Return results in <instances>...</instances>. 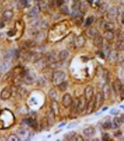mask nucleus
<instances>
[{
  "mask_svg": "<svg viewBox=\"0 0 124 141\" xmlns=\"http://www.w3.org/2000/svg\"><path fill=\"white\" fill-rule=\"evenodd\" d=\"M65 77L66 74L64 71H57L53 73L52 76V81L54 84L59 85L64 81Z\"/></svg>",
  "mask_w": 124,
  "mask_h": 141,
  "instance_id": "nucleus-1",
  "label": "nucleus"
},
{
  "mask_svg": "<svg viewBox=\"0 0 124 141\" xmlns=\"http://www.w3.org/2000/svg\"><path fill=\"white\" fill-rule=\"evenodd\" d=\"M118 15V10L116 7H112L107 12V17L110 20H114L117 17Z\"/></svg>",
  "mask_w": 124,
  "mask_h": 141,
  "instance_id": "nucleus-2",
  "label": "nucleus"
},
{
  "mask_svg": "<svg viewBox=\"0 0 124 141\" xmlns=\"http://www.w3.org/2000/svg\"><path fill=\"white\" fill-rule=\"evenodd\" d=\"M104 97L103 96V94L101 93H98L97 94L96 97H95V103H94V106L95 108L99 109L102 106L103 103H104Z\"/></svg>",
  "mask_w": 124,
  "mask_h": 141,
  "instance_id": "nucleus-3",
  "label": "nucleus"
},
{
  "mask_svg": "<svg viewBox=\"0 0 124 141\" xmlns=\"http://www.w3.org/2000/svg\"><path fill=\"white\" fill-rule=\"evenodd\" d=\"M112 86H113V88L114 89V92L117 94L120 93L121 92L122 90L123 89V86H122V82L118 79H116L115 81L113 82Z\"/></svg>",
  "mask_w": 124,
  "mask_h": 141,
  "instance_id": "nucleus-4",
  "label": "nucleus"
},
{
  "mask_svg": "<svg viewBox=\"0 0 124 141\" xmlns=\"http://www.w3.org/2000/svg\"><path fill=\"white\" fill-rule=\"evenodd\" d=\"M73 100L71 96L69 93L65 94L62 97V104L65 108H68L72 104Z\"/></svg>",
  "mask_w": 124,
  "mask_h": 141,
  "instance_id": "nucleus-5",
  "label": "nucleus"
},
{
  "mask_svg": "<svg viewBox=\"0 0 124 141\" xmlns=\"http://www.w3.org/2000/svg\"><path fill=\"white\" fill-rule=\"evenodd\" d=\"M35 75L33 73H26L24 74V81L27 84H33L35 80Z\"/></svg>",
  "mask_w": 124,
  "mask_h": 141,
  "instance_id": "nucleus-6",
  "label": "nucleus"
},
{
  "mask_svg": "<svg viewBox=\"0 0 124 141\" xmlns=\"http://www.w3.org/2000/svg\"><path fill=\"white\" fill-rule=\"evenodd\" d=\"M12 95V90L10 88L6 87L4 89L1 91L0 96L1 98L3 99V100H7L9 97L11 96Z\"/></svg>",
  "mask_w": 124,
  "mask_h": 141,
  "instance_id": "nucleus-7",
  "label": "nucleus"
},
{
  "mask_svg": "<svg viewBox=\"0 0 124 141\" xmlns=\"http://www.w3.org/2000/svg\"><path fill=\"white\" fill-rule=\"evenodd\" d=\"M93 97V89L90 86H88L85 90V98L86 101H89Z\"/></svg>",
  "mask_w": 124,
  "mask_h": 141,
  "instance_id": "nucleus-8",
  "label": "nucleus"
},
{
  "mask_svg": "<svg viewBox=\"0 0 124 141\" xmlns=\"http://www.w3.org/2000/svg\"><path fill=\"white\" fill-rule=\"evenodd\" d=\"M86 99L85 98V96H82L80 97V99H79L78 103H77V109L80 111H83L84 110L85 107L86 106Z\"/></svg>",
  "mask_w": 124,
  "mask_h": 141,
  "instance_id": "nucleus-9",
  "label": "nucleus"
},
{
  "mask_svg": "<svg viewBox=\"0 0 124 141\" xmlns=\"http://www.w3.org/2000/svg\"><path fill=\"white\" fill-rule=\"evenodd\" d=\"M94 103H95V99H94L93 97L92 99H90L89 101H88V103L87 104L88 113H91L93 111L94 109L95 108Z\"/></svg>",
  "mask_w": 124,
  "mask_h": 141,
  "instance_id": "nucleus-10",
  "label": "nucleus"
},
{
  "mask_svg": "<svg viewBox=\"0 0 124 141\" xmlns=\"http://www.w3.org/2000/svg\"><path fill=\"white\" fill-rule=\"evenodd\" d=\"M86 42V39L83 36L77 37L75 39V44L77 47H83Z\"/></svg>",
  "mask_w": 124,
  "mask_h": 141,
  "instance_id": "nucleus-11",
  "label": "nucleus"
},
{
  "mask_svg": "<svg viewBox=\"0 0 124 141\" xmlns=\"http://www.w3.org/2000/svg\"><path fill=\"white\" fill-rule=\"evenodd\" d=\"M94 44L97 47H101L103 45V38L101 35L97 36L94 38Z\"/></svg>",
  "mask_w": 124,
  "mask_h": 141,
  "instance_id": "nucleus-12",
  "label": "nucleus"
},
{
  "mask_svg": "<svg viewBox=\"0 0 124 141\" xmlns=\"http://www.w3.org/2000/svg\"><path fill=\"white\" fill-rule=\"evenodd\" d=\"M95 133V130L93 127H89V128H85L83 130V134L87 137H91L93 136Z\"/></svg>",
  "mask_w": 124,
  "mask_h": 141,
  "instance_id": "nucleus-13",
  "label": "nucleus"
},
{
  "mask_svg": "<svg viewBox=\"0 0 124 141\" xmlns=\"http://www.w3.org/2000/svg\"><path fill=\"white\" fill-rule=\"evenodd\" d=\"M3 19L6 21L9 20L13 16V12L12 10H6L3 13Z\"/></svg>",
  "mask_w": 124,
  "mask_h": 141,
  "instance_id": "nucleus-14",
  "label": "nucleus"
},
{
  "mask_svg": "<svg viewBox=\"0 0 124 141\" xmlns=\"http://www.w3.org/2000/svg\"><path fill=\"white\" fill-rule=\"evenodd\" d=\"M40 7L38 5L34 6L29 10V15L30 16H35L38 13L40 12Z\"/></svg>",
  "mask_w": 124,
  "mask_h": 141,
  "instance_id": "nucleus-15",
  "label": "nucleus"
},
{
  "mask_svg": "<svg viewBox=\"0 0 124 141\" xmlns=\"http://www.w3.org/2000/svg\"><path fill=\"white\" fill-rule=\"evenodd\" d=\"M25 123H26L29 126L32 127V128H35L37 127V121L32 118H28V119L25 120Z\"/></svg>",
  "mask_w": 124,
  "mask_h": 141,
  "instance_id": "nucleus-16",
  "label": "nucleus"
},
{
  "mask_svg": "<svg viewBox=\"0 0 124 141\" xmlns=\"http://www.w3.org/2000/svg\"><path fill=\"white\" fill-rule=\"evenodd\" d=\"M103 96H104V99H106L109 97L110 94V89L109 86L107 84L104 85L103 88Z\"/></svg>",
  "mask_w": 124,
  "mask_h": 141,
  "instance_id": "nucleus-17",
  "label": "nucleus"
},
{
  "mask_svg": "<svg viewBox=\"0 0 124 141\" xmlns=\"http://www.w3.org/2000/svg\"><path fill=\"white\" fill-rule=\"evenodd\" d=\"M122 121L121 120L120 118H118V117H116L113 119V123L111 124V126L113 125V128H118V127H120L121 126Z\"/></svg>",
  "mask_w": 124,
  "mask_h": 141,
  "instance_id": "nucleus-18",
  "label": "nucleus"
},
{
  "mask_svg": "<svg viewBox=\"0 0 124 141\" xmlns=\"http://www.w3.org/2000/svg\"><path fill=\"white\" fill-rule=\"evenodd\" d=\"M117 53L116 51H112L108 55L109 61L111 62H115L117 60Z\"/></svg>",
  "mask_w": 124,
  "mask_h": 141,
  "instance_id": "nucleus-19",
  "label": "nucleus"
},
{
  "mask_svg": "<svg viewBox=\"0 0 124 141\" xmlns=\"http://www.w3.org/2000/svg\"><path fill=\"white\" fill-rule=\"evenodd\" d=\"M69 55V53L67 50H62L59 54V58L61 61H64Z\"/></svg>",
  "mask_w": 124,
  "mask_h": 141,
  "instance_id": "nucleus-20",
  "label": "nucleus"
},
{
  "mask_svg": "<svg viewBox=\"0 0 124 141\" xmlns=\"http://www.w3.org/2000/svg\"><path fill=\"white\" fill-rule=\"evenodd\" d=\"M10 67V63L9 62H5L0 66V70L2 72H5Z\"/></svg>",
  "mask_w": 124,
  "mask_h": 141,
  "instance_id": "nucleus-21",
  "label": "nucleus"
},
{
  "mask_svg": "<svg viewBox=\"0 0 124 141\" xmlns=\"http://www.w3.org/2000/svg\"><path fill=\"white\" fill-rule=\"evenodd\" d=\"M52 111H53L54 114H58L59 112V106L58 103H57L56 100H53L52 103Z\"/></svg>",
  "mask_w": 124,
  "mask_h": 141,
  "instance_id": "nucleus-22",
  "label": "nucleus"
},
{
  "mask_svg": "<svg viewBox=\"0 0 124 141\" xmlns=\"http://www.w3.org/2000/svg\"><path fill=\"white\" fill-rule=\"evenodd\" d=\"M107 8H108V4L106 3H103L99 7V11L100 13H104L105 12L107 11Z\"/></svg>",
  "mask_w": 124,
  "mask_h": 141,
  "instance_id": "nucleus-23",
  "label": "nucleus"
},
{
  "mask_svg": "<svg viewBox=\"0 0 124 141\" xmlns=\"http://www.w3.org/2000/svg\"><path fill=\"white\" fill-rule=\"evenodd\" d=\"M114 28V25L112 22H106L104 24V28L107 31H112Z\"/></svg>",
  "mask_w": 124,
  "mask_h": 141,
  "instance_id": "nucleus-24",
  "label": "nucleus"
},
{
  "mask_svg": "<svg viewBox=\"0 0 124 141\" xmlns=\"http://www.w3.org/2000/svg\"><path fill=\"white\" fill-rule=\"evenodd\" d=\"M88 33H89V35L90 36V37H93V38H94L95 37L97 36L100 35L99 31H98V30H97L96 29H90Z\"/></svg>",
  "mask_w": 124,
  "mask_h": 141,
  "instance_id": "nucleus-25",
  "label": "nucleus"
},
{
  "mask_svg": "<svg viewBox=\"0 0 124 141\" xmlns=\"http://www.w3.org/2000/svg\"><path fill=\"white\" fill-rule=\"evenodd\" d=\"M49 95L50 98L53 100H56L57 97V94L56 91L54 89H51L49 91Z\"/></svg>",
  "mask_w": 124,
  "mask_h": 141,
  "instance_id": "nucleus-26",
  "label": "nucleus"
},
{
  "mask_svg": "<svg viewBox=\"0 0 124 141\" xmlns=\"http://www.w3.org/2000/svg\"><path fill=\"white\" fill-rule=\"evenodd\" d=\"M68 82H62L59 85V89L60 91H65L66 90L67 87H68Z\"/></svg>",
  "mask_w": 124,
  "mask_h": 141,
  "instance_id": "nucleus-27",
  "label": "nucleus"
},
{
  "mask_svg": "<svg viewBox=\"0 0 124 141\" xmlns=\"http://www.w3.org/2000/svg\"><path fill=\"white\" fill-rule=\"evenodd\" d=\"M111 124L112 123L110 122V120H106V121H104L102 124V127L105 130H108L111 128Z\"/></svg>",
  "mask_w": 124,
  "mask_h": 141,
  "instance_id": "nucleus-28",
  "label": "nucleus"
},
{
  "mask_svg": "<svg viewBox=\"0 0 124 141\" xmlns=\"http://www.w3.org/2000/svg\"><path fill=\"white\" fill-rule=\"evenodd\" d=\"M104 37L107 40H112L114 38V34L112 32V31H107L105 34Z\"/></svg>",
  "mask_w": 124,
  "mask_h": 141,
  "instance_id": "nucleus-29",
  "label": "nucleus"
},
{
  "mask_svg": "<svg viewBox=\"0 0 124 141\" xmlns=\"http://www.w3.org/2000/svg\"><path fill=\"white\" fill-rule=\"evenodd\" d=\"M20 140L19 138L15 134H11L8 138V141H19Z\"/></svg>",
  "mask_w": 124,
  "mask_h": 141,
  "instance_id": "nucleus-30",
  "label": "nucleus"
},
{
  "mask_svg": "<svg viewBox=\"0 0 124 141\" xmlns=\"http://www.w3.org/2000/svg\"><path fill=\"white\" fill-rule=\"evenodd\" d=\"M26 45L28 47H33L35 46V42L33 40H27L26 42Z\"/></svg>",
  "mask_w": 124,
  "mask_h": 141,
  "instance_id": "nucleus-31",
  "label": "nucleus"
},
{
  "mask_svg": "<svg viewBox=\"0 0 124 141\" xmlns=\"http://www.w3.org/2000/svg\"><path fill=\"white\" fill-rule=\"evenodd\" d=\"M93 21V17H88L87 19H86L85 24L86 26H89L90 24H92Z\"/></svg>",
  "mask_w": 124,
  "mask_h": 141,
  "instance_id": "nucleus-32",
  "label": "nucleus"
},
{
  "mask_svg": "<svg viewBox=\"0 0 124 141\" xmlns=\"http://www.w3.org/2000/svg\"><path fill=\"white\" fill-rule=\"evenodd\" d=\"M103 77L104 79L106 82L109 81V72L106 70H104V74H103Z\"/></svg>",
  "mask_w": 124,
  "mask_h": 141,
  "instance_id": "nucleus-33",
  "label": "nucleus"
},
{
  "mask_svg": "<svg viewBox=\"0 0 124 141\" xmlns=\"http://www.w3.org/2000/svg\"><path fill=\"white\" fill-rule=\"evenodd\" d=\"M117 48L118 49L120 50H123L124 49V42L123 41H120L119 43H118L117 44Z\"/></svg>",
  "mask_w": 124,
  "mask_h": 141,
  "instance_id": "nucleus-34",
  "label": "nucleus"
},
{
  "mask_svg": "<svg viewBox=\"0 0 124 141\" xmlns=\"http://www.w3.org/2000/svg\"><path fill=\"white\" fill-rule=\"evenodd\" d=\"M61 12L65 14H68L69 13V12L68 7H66V6L62 7V9H61Z\"/></svg>",
  "mask_w": 124,
  "mask_h": 141,
  "instance_id": "nucleus-35",
  "label": "nucleus"
},
{
  "mask_svg": "<svg viewBox=\"0 0 124 141\" xmlns=\"http://www.w3.org/2000/svg\"><path fill=\"white\" fill-rule=\"evenodd\" d=\"M110 138V135L108 133H104L102 134V139L104 141H109Z\"/></svg>",
  "mask_w": 124,
  "mask_h": 141,
  "instance_id": "nucleus-36",
  "label": "nucleus"
},
{
  "mask_svg": "<svg viewBox=\"0 0 124 141\" xmlns=\"http://www.w3.org/2000/svg\"><path fill=\"white\" fill-rule=\"evenodd\" d=\"M28 0H20V5H21L22 7H25L28 5Z\"/></svg>",
  "mask_w": 124,
  "mask_h": 141,
  "instance_id": "nucleus-37",
  "label": "nucleus"
},
{
  "mask_svg": "<svg viewBox=\"0 0 124 141\" xmlns=\"http://www.w3.org/2000/svg\"><path fill=\"white\" fill-rule=\"evenodd\" d=\"M19 134L21 136H24L25 137V136H28V132H27L26 130H22L19 132Z\"/></svg>",
  "mask_w": 124,
  "mask_h": 141,
  "instance_id": "nucleus-38",
  "label": "nucleus"
},
{
  "mask_svg": "<svg viewBox=\"0 0 124 141\" xmlns=\"http://www.w3.org/2000/svg\"><path fill=\"white\" fill-rule=\"evenodd\" d=\"M64 4V0H57L56 1V5L57 7H61Z\"/></svg>",
  "mask_w": 124,
  "mask_h": 141,
  "instance_id": "nucleus-39",
  "label": "nucleus"
},
{
  "mask_svg": "<svg viewBox=\"0 0 124 141\" xmlns=\"http://www.w3.org/2000/svg\"><path fill=\"white\" fill-rule=\"evenodd\" d=\"M77 123H75V122H73V123H71L69 124V126H68V128H73V127H74L76 126L77 125Z\"/></svg>",
  "mask_w": 124,
  "mask_h": 141,
  "instance_id": "nucleus-40",
  "label": "nucleus"
},
{
  "mask_svg": "<svg viewBox=\"0 0 124 141\" xmlns=\"http://www.w3.org/2000/svg\"><path fill=\"white\" fill-rule=\"evenodd\" d=\"M110 113L111 114L115 115V114H117V113H118V111L116 110V109H112L111 111L110 112Z\"/></svg>",
  "mask_w": 124,
  "mask_h": 141,
  "instance_id": "nucleus-41",
  "label": "nucleus"
},
{
  "mask_svg": "<svg viewBox=\"0 0 124 141\" xmlns=\"http://www.w3.org/2000/svg\"><path fill=\"white\" fill-rule=\"evenodd\" d=\"M65 124H66V123H63L61 124V125H59V127H63V126H65Z\"/></svg>",
  "mask_w": 124,
  "mask_h": 141,
  "instance_id": "nucleus-42",
  "label": "nucleus"
},
{
  "mask_svg": "<svg viewBox=\"0 0 124 141\" xmlns=\"http://www.w3.org/2000/svg\"><path fill=\"white\" fill-rule=\"evenodd\" d=\"M107 109V107H106V108H104L102 109V110H103V111H105L106 109Z\"/></svg>",
  "mask_w": 124,
  "mask_h": 141,
  "instance_id": "nucleus-43",
  "label": "nucleus"
}]
</instances>
